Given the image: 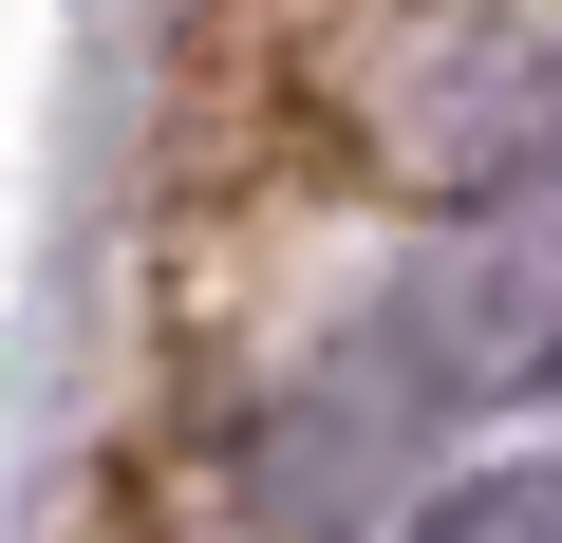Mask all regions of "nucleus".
<instances>
[{"mask_svg":"<svg viewBox=\"0 0 562 543\" xmlns=\"http://www.w3.org/2000/svg\"><path fill=\"white\" fill-rule=\"evenodd\" d=\"M431 543H562V468H543V487H469V506H431Z\"/></svg>","mask_w":562,"mask_h":543,"instance_id":"1","label":"nucleus"}]
</instances>
